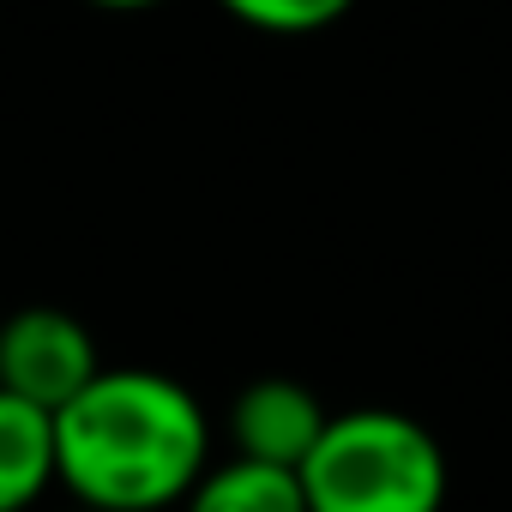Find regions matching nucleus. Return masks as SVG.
Listing matches in <instances>:
<instances>
[{
    "label": "nucleus",
    "instance_id": "4",
    "mask_svg": "<svg viewBox=\"0 0 512 512\" xmlns=\"http://www.w3.org/2000/svg\"><path fill=\"white\" fill-rule=\"evenodd\" d=\"M332 410L302 386V380H284V374H266L235 392L229 404V440L235 452L247 458H266V464H290L302 470V458L314 452V440L326 434Z\"/></svg>",
    "mask_w": 512,
    "mask_h": 512
},
{
    "label": "nucleus",
    "instance_id": "2",
    "mask_svg": "<svg viewBox=\"0 0 512 512\" xmlns=\"http://www.w3.org/2000/svg\"><path fill=\"white\" fill-rule=\"evenodd\" d=\"M308 512H440L452 470L440 434L404 410H344L302 458Z\"/></svg>",
    "mask_w": 512,
    "mask_h": 512
},
{
    "label": "nucleus",
    "instance_id": "9",
    "mask_svg": "<svg viewBox=\"0 0 512 512\" xmlns=\"http://www.w3.org/2000/svg\"><path fill=\"white\" fill-rule=\"evenodd\" d=\"M79 512H97V506H79Z\"/></svg>",
    "mask_w": 512,
    "mask_h": 512
},
{
    "label": "nucleus",
    "instance_id": "1",
    "mask_svg": "<svg viewBox=\"0 0 512 512\" xmlns=\"http://www.w3.org/2000/svg\"><path fill=\"white\" fill-rule=\"evenodd\" d=\"M61 482L97 512H163L211 470L205 404L157 368H103L55 410Z\"/></svg>",
    "mask_w": 512,
    "mask_h": 512
},
{
    "label": "nucleus",
    "instance_id": "3",
    "mask_svg": "<svg viewBox=\"0 0 512 512\" xmlns=\"http://www.w3.org/2000/svg\"><path fill=\"white\" fill-rule=\"evenodd\" d=\"M97 374H103L97 344L67 308H19L0 326V386L43 410L79 398Z\"/></svg>",
    "mask_w": 512,
    "mask_h": 512
},
{
    "label": "nucleus",
    "instance_id": "8",
    "mask_svg": "<svg viewBox=\"0 0 512 512\" xmlns=\"http://www.w3.org/2000/svg\"><path fill=\"white\" fill-rule=\"evenodd\" d=\"M91 7H109V13H145V7H163V0H91Z\"/></svg>",
    "mask_w": 512,
    "mask_h": 512
},
{
    "label": "nucleus",
    "instance_id": "7",
    "mask_svg": "<svg viewBox=\"0 0 512 512\" xmlns=\"http://www.w3.org/2000/svg\"><path fill=\"white\" fill-rule=\"evenodd\" d=\"M217 7L266 37H314L326 25H338L356 0H217Z\"/></svg>",
    "mask_w": 512,
    "mask_h": 512
},
{
    "label": "nucleus",
    "instance_id": "6",
    "mask_svg": "<svg viewBox=\"0 0 512 512\" xmlns=\"http://www.w3.org/2000/svg\"><path fill=\"white\" fill-rule=\"evenodd\" d=\"M181 512H308V488H302V470L290 464L235 452L229 464H211L193 482Z\"/></svg>",
    "mask_w": 512,
    "mask_h": 512
},
{
    "label": "nucleus",
    "instance_id": "5",
    "mask_svg": "<svg viewBox=\"0 0 512 512\" xmlns=\"http://www.w3.org/2000/svg\"><path fill=\"white\" fill-rule=\"evenodd\" d=\"M49 482H61L55 410L0 386V512H31Z\"/></svg>",
    "mask_w": 512,
    "mask_h": 512
}]
</instances>
